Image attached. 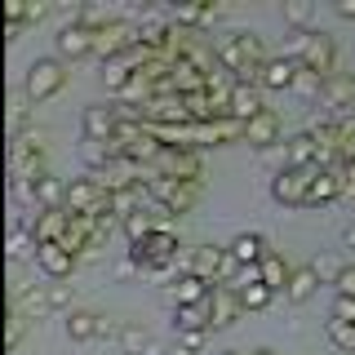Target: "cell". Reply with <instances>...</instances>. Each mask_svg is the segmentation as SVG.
<instances>
[{
	"label": "cell",
	"instance_id": "ac0fdd59",
	"mask_svg": "<svg viewBox=\"0 0 355 355\" xmlns=\"http://www.w3.org/2000/svg\"><path fill=\"white\" fill-rule=\"evenodd\" d=\"M266 249H271V244H266L258 231H240V236L227 244V253H231L240 266H258V262L266 258Z\"/></svg>",
	"mask_w": 355,
	"mask_h": 355
},
{
	"label": "cell",
	"instance_id": "f35d334b",
	"mask_svg": "<svg viewBox=\"0 0 355 355\" xmlns=\"http://www.w3.org/2000/svg\"><path fill=\"white\" fill-rule=\"evenodd\" d=\"M205 338H209V333H178V347H182V351H205Z\"/></svg>",
	"mask_w": 355,
	"mask_h": 355
},
{
	"label": "cell",
	"instance_id": "5bb4252c",
	"mask_svg": "<svg viewBox=\"0 0 355 355\" xmlns=\"http://www.w3.org/2000/svg\"><path fill=\"white\" fill-rule=\"evenodd\" d=\"M342 169H347V164H342ZM342 169H320V173H315L311 196H306V209H324V205H333L338 196H347V191H342Z\"/></svg>",
	"mask_w": 355,
	"mask_h": 355
},
{
	"label": "cell",
	"instance_id": "ffe728a7",
	"mask_svg": "<svg viewBox=\"0 0 355 355\" xmlns=\"http://www.w3.org/2000/svg\"><path fill=\"white\" fill-rule=\"evenodd\" d=\"M284 155H288V169H315L320 147L311 133H293V138H284Z\"/></svg>",
	"mask_w": 355,
	"mask_h": 355
},
{
	"label": "cell",
	"instance_id": "d4e9b609",
	"mask_svg": "<svg viewBox=\"0 0 355 355\" xmlns=\"http://www.w3.org/2000/svg\"><path fill=\"white\" fill-rule=\"evenodd\" d=\"M120 227H125L129 244H142V240H151L155 231L164 227V222L155 218V209H138V214H133V218H125V222H120Z\"/></svg>",
	"mask_w": 355,
	"mask_h": 355
},
{
	"label": "cell",
	"instance_id": "f546056e",
	"mask_svg": "<svg viewBox=\"0 0 355 355\" xmlns=\"http://www.w3.org/2000/svg\"><path fill=\"white\" fill-rule=\"evenodd\" d=\"M324 80L329 76H320V71H297V80H293V94L302 98V103H320V98H324Z\"/></svg>",
	"mask_w": 355,
	"mask_h": 355
},
{
	"label": "cell",
	"instance_id": "f6af8a7d",
	"mask_svg": "<svg viewBox=\"0 0 355 355\" xmlns=\"http://www.w3.org/2000/svg\"><path fill=\"white\" fill-rule=\"evenodd\" d=\"M253 355H275V351H271V347H258V351H253Z\"/></svg>",
	"mask_w": 355,
	"mask_h": 355
},
{
	"label": "cell",
	"instance_id": "30bf717a",
	"mask_svg": "<svg viewBox=\"0 0 355 355\" xmlns=\"http://www.w3.org/2000/svg\"><path fill=\"white\" fill-rule=\"evenodd\" d=\"M324 107H333V116H347L355 111V76L351 71H333L324 80V98H320Z\"/></svg>",
	"mask_w": 355,
	"mask_h": 355
},
{
	"label": "cell",
	"instance_id": "52a82bcc",
	"mask_svg": "<svg viewBox=\"0 0 355 355\" xmlns=\"http://www.w3.org/2000/svg\"><path fill=\"white\" fill-rule=\"evenodd\" d=\"M53 58H62V62H80V58H94V31H85V27H67L62 22V31L53 36Z\"/></svg>",
	"mask_w": 355,
	"mask_h": 355
},
{
	"label": "cell",
	"instance_id": "603a6c76",
	"mask_svg": "<svg viewBox=\"0 0 355 355\" xmlns=\"http://www.w3.org/2000/svg\"><path fill=\"white\" fill-rule=\"evenodd\" d=\"M62 333H67L71 342H89V338H98V315H94V311H85V306L67 311V320H62Z\"/></svg>",
	"mask_w": 355,
	"mask_h": 355
},
{
	"label": "cell",
	"instance_id": "2e32d148",
	"mask_svg": "<svg viewBox=\"0 0 355 355\" xmlns=\"http://www.w3.org/2000/svg\"><path fill=\"white\" fill-rule=\"evenodd\" d=\"M262 85H236V94H231V120H240V125H249L253 116H262Z\"/></svg>",
	"mask_w": 355,
	"mask_h": 355
},
{
	"label": "cell",
	"instance_id": "7dc6e473",
	"mask_svg": "<svg viewBox=\"0 0 355 355\" xmlns=\"http://www.w3.org/2000/svg\"><path fill=\"white\" fill-rule=\"evenodd\" d=\"M333 355H342V351H333Z\"/></svg>",
	"mask_w": 355,
	"mask_h": 355
},
{
	"label": "cell",
	"instance_id": "8992f818",
	"mask_svg": "<svg viewBox=\"0 0 355 355\" xmlns=\"http://www.w3.org/2000/svg\"><path fill=\"white\" fill-rule=\"evenodd\" d=\"M116 129H120V116L111 103H94V107L80 111V138L85 142H111Z\"/></svg>",
	"mask_w": 355,
	"mask_h": 355
},
{
	"label": "cell",
	"instance_id": "277c9868",
	"mask_svg": "<svg viewBox=\"0 0 355 355\" xmlns=\"http://www.w3.org/2000/svg\"><path fill=\"white\" fill-rule=\"evenodd\" d=\"M315 173H320V164H315V169H284V173H275V178H271L275 205H284V209H306V196H311Z\"/></svg>",
	"mask_w": 355,
	"mask_h": 355
},
{
	"label": "cell",
	"instance_id": "836d02e7",
	"mask_svg": "<svg viewBox=\"0 0 355 355\" xmlns=\"http://www.w3.org/2000/svg\"><path fill=\"white\" fill-rule=\"evenodd\" d=\"M236 293H240L244 311H266V306H271V297H275L266 284H244V288H236Z\"/></svg>",
	"mask_w": 355,
	"mask_h": 355
},
{
	"label": "cell",
	"instance_id": "ba28073f",
	"mask_svg": "<svg viewBox=\"0 0 355 355\" xmlns=\"http://www.w3.org/2000/svg\"><path fill=\"white\" fill-rule=\"evenodd\" d=\"M36 266L49 275L53 284H58V280H67V275L80 266V258H76L67 244H40V249H36Z\"/></svg>",
	"mask_w": 355,
	"mask_h": 355
},
{
	"label": "cell",
	"instance_id": "4316f807",
	"mask_svg": "<svg viewBox=\"0 0 355 355\" xmlns=\"http://www.w3.org/2000/svg\"><path fill=\"white\" fill-rule=\"evenodd\" d=\"M218 18H222V5H200V9L178 5L173 9V27H209V22H218Z\"/></svg>",
	"mask_w": 355,
	"mask_h": 355
},
{
	"label": "cell",
	"instance_id": "9c48e42d",
	"mask_svg": "<svg viewBox=\"0 0 355 355\" xmlns=\"http://www.w3.org/2000/svg\"><path fill=\"white\" fill-rule=\"evenodd\" d=\"M302 67H306V71H320V76L342 71V67H338V44H333V36L315 31V36H311V44H306V53H302Z\"/></svg>",
	"mask_w": 355,
	"mask_h": 355
},
{
	"label": "cell",
	"instance_id": "7c38bea8",
	"mask_svg": "<svg viewBox=\"0 0 355 355\" xmlns=\"http://www.w3.org/2000/svg\"><path fill=\"white\" fill-rule=\"evenodd\" d=\"M214 329V293L196 306H173V333H209Z\"/></svg>",
	"mask_w": 355,
	"mask_h": 355
},
{
	"label": "cell",
	"instance_id": "7402d4cb",
	"mask_svg": "<svg viewBox=\"0 0 355 355\" xmlns=\"http://www.w3.org/2000/svg\"><path fill=\"white\" fill-rule=\"evenodd\" d=\"M315 288H320V275L311 271V262H306V266H293V280H288L284 297H288L293 306H302V302H311V297H315Z\"/></svg>",
	"mask_w": 355,
	"mask_h": 355
},
{
	"label": "cell",
	"instance_id": "bcb514c9",
	"mask_svg": "<svg viewBox=\"0 0 355 355\" xmlns=\"http://www.w3.org/2000/svg\"><path fill=\"white\" fill-rule=\"evenodd\" d=\"M222 355H240V351H222Z\"/></svg>",
	"mask_w": 355,
	"mask_h": 355
},
{
	"label": "cell",
	"instance_id": "74e56055",
	"mask_svg": "<svg viewBox=\"0 0 355 355\" xmlns=\"http://www.w3.org/2000/svg\"><path fill=\"white\" fill-rule=\"evenodd\" d=\"M49 302H53V311H76V306H71V288H67L62 280L49 284Z\"/></svg>",
	"mask_w": 355,
	"mask_h": 355
},
{
	"label": "cell",
	"instance_id": "5b68a950",
	"mask_svg": "<svg viewBox=\"0 0 355 355\" xmlns=\"http://www.w3.org/2000/svg\"><path fill=\"white\" fill-rule=\"evenodd\" d=\"M133 44H138V27H129V22H120V18H116L111 27H103V31L94 36V58L107 67V62L125 58Z\"/></svg>",
	"mask_w": 355,
	"mask_h": 355
},
{
	"label": "cell",
	"instance_id": "4dcf8cb0",
	"mask_svg": "<svg viewBox=\"0 0 355 355\" xmlns=\"http://www.w3.org/2000/svg\"><path fill=\"white\" fill-rule=\"evenodd\" d=\"M324 333H329L333 351H342V355H355V324H347V320H333V315H329Z\"/></svg>",
	"mask_w": 355,
	"mask_h": 355
},
{
	"label": "cell",
	"instance_id": "b9f144b4",
	"mask_svg": "<svg viewBox=\"0 0 355 355\" xmlns=\"http://www.w3.org/2000/svg\"><path fill=\"white\" fill-rule=\"evenodd\" d=\"M342 191H347V196H355V160L347 164V169H342Z\"/></svg>",
	"mask_w": 355,
	"mask_h": 355
},
{
	"label": "cell",
	"instance_id": "8fae6325",
	"mask_svg": "<svg viewBox=\"0 0 355 355\" xmlns=\"http://www.w3.org/2000/svg\"><path fill=\"white\" fill-rule=\"evenodd\" d=\"M244 142H249V147H258V151L280 147V116H275L271 107H266L262 116H253L249 125H244Z\"/></svg>",
	"mask_w": 355,
	"mask_h": 355
},
{
	"label": "cell",
	"instance_id": "e575fe53",
	"mask_svg": "<svg viewBox=\"0 0 355 355\" xmlns=\"http://www.w3.org/2000/svg\"><path fill=\"white\" fill-rule=\"evenodd\" d=\"M22 333H27V315H18V311H14V315H9V324H5V347L9 351L22 347Z\"/></svg>",
	"mask_w": 355,
	"mask_h": 355
},
{
	"label": "cell",
	"instance_id": "7bdbcfd3",
	"mask_svg": "<svg viewBox=\"0 0 355 355\" xmlns=\"http://www.w3.org/2000/svg\"><path fill=\"white\" fill-rule=\"evenodd\" d=\"M116 275H120V280H129V275H138V266L125 258V262H116Z\"/></svg>",
	"mask_w": 355,
	"mask_h": 355
},
{
	"label": "cell",
	"instance_id": "3957f363",
	"mask_svg": "<svg viewBox=\"0 0 355 355\" xmlns=\"http://www.w3.org/2000/svg\"><path fill=\"white\" fill-rule=\"evenodd\" d=\"M151 173H160V178H182V182H200V178H205V160H200L196 147H164L160 155H155Z\"/></svg>",
	"mask_w": 355,
	"mask_h": 355
},
{
	"label": "cell",
	"instance_id": "ee69618b",
	"mask_svg": "<svg viewBox=\"0 0 355 355\" xmlns=\"http://www.w3.org/2000/svg\"><path fill=\"white\" fill-rule=\"evenodd\" d=\"M342 240H347V249H355V222H351L347 231H342Z\"/></svg>",
	"mask_w": 355,
	"mask_h": 355
},
{
	"label": "cell",
	"instance_id": "44dd1931",
	"mask_svg": "<svg viewBox=\"0 0 355 355\" xmlns=\"http://www.w3.org/2000/svg\"><path fill=\"white\" fill-rule=\"evenodd\" d=\"M227 142H244V125L240 120H214V125H200V147H227Z\"/></svg>",
	"mask_w": 355,
	"mask_h": 355
},
{
	"label": "cell",
	"instance_id": "9a60e30c",
	"mask_svg": "<svg viewBox=\"0 0 355 355\" xmlns=\"http://www.w3.org/2000/svg\"><path fill=\"white\" fill-rule=\"evenodd\" d=\"M240 315H249L244 302H240V293L227 288V284H214V329H231Z\"/></svg>",
	"mask_w": 355,
	"mask_h": 355
},
{
	"label": "cell",
	"instance_id": "4fadbf2b",
	"mask_svg": "<svg viewBox=\"0 0 355 355\" xmlns=\"http://www.w3.org/2000/svg\"><path fill=\"white\" fill-rule=\"evenodd\" d=\"M214 293V284L205 280V275H178V280L169 284V302L173 306H196V302H205V297Z\"/></svg>",
	"mask_w": 355,
	"mask_h": 355
},
{
	"label": "cell",
	"instance_id": "6da1fadb",
	"mask_svg": "<svg viewBox=\"0 0 355 355\" xmlns=\"http://www.w3.org/2000/svg\"><path fill=\"white\" fill-rule=\"evenodd\" d=\"M147 187H151L155 209H164V214H191L196 200H200V182H182V178L147 173Z\"/></svg>",
	"mask_w": 355,
	"mask_h": 355
},
{
	"label": "cell",
	"instance_id": "d6a6232c",
	"mask_svg": "<svg viewBox=\"0 0 355 355\" xmlns=\"http://www.w3.org/2000/svg\"><path fill=\"white\" fill-rule=\"evenodd\" d=\"M311 18H315V9H311L306 0H284V22H288V31H311Z\"/></svg>",
	"mask_w": 355,
	"mask_h": 355
},
{
	"label": "cell",
	"instance_id": "f1b7e54d",
	"mask_svg": "<svg viewBox=\"0 0 355 355\" xmlns=\"http://www.w3.org/2000/svg\"><path fill=\"white\" fill-rule=\"evenodd\" d=\"M67 178H53V173H44V182H40V191H36V200H40V209H67Z\"/></svg>",
	"mask_w": 355,
	"mask_h": 355
},
{
	"label": "cell",
	"instance_id": "e0dca14e",
	"mask_svg": "<svg viewBox=\"0 0 355 355\" xmlns=\"http://www.w3.org/2000/svg\"><path fill=\"white\" fill-rule=\"evenodd\" d=\"M288 280H293V262H288L280 249H266V258H262V284L271 288V293H284Z\"/></svg>",
	"mask_w": 355,
	"mask_h": 355
},
{
	"label": "cell",
	"instance_id": "d6986e66",
	"mask_svg": "<svg viewBox=\"0 0 355 355\" xmlns=\"http://www.w3.org/2000/svg\"><path fill=\"white\" fill-rule=\"evenodd\" d=\"M297 71H302V62H293V58H266V67H262V89H293V80H297Z\"/></svg>",
	"mask_w": 355,
	"mask_h": 355
},
{
	"label": "cell",
	"instance_id": "83f0119b",
	"mask_svg": "<svg viewBox=\"0 0 355 355\" xmlns=\"http://www.w3.org/2000/svg\"><path fill=\"white\" fill-rule=\"evenodd\" d=\"M133 76H138V71H133V67L125 62V58H116V62H107L103 67V85H107V94H125V89L133 85Z\"/></svg>",
	"mask_w": 355,
	"mask_h": 355
},
{
	"label": "cell",
	"instance_id": "d590c367",
	"mask_svg": "<svg viewBox=\"0 0 355 355\" xmlns=\"http://www.w3.org/2000/svg\"><path fill=\"white\" fill-rule=\"evenodd\" d=\"M311 271L320 275V284H338V275H342V266L333 262V258H315L311 262Z\"/></svg>",
	"mask_w": 355,
	"mask_h": 355
},
{
	"label": "cell",
	"instance_id": "8d00e7d4",
	"mask_svg": "<svg viewBox=\"0 0 355 355\" xmlns=\"http://www.w3.org/2000/svg\"><path fill=\"white\" fill-rule=\"evenodd\" d=\"M120 333H125V324H120V320L98 315V338H103V342H120Z\"/></svg>",
	"mask_w": 355,
	"mask_h": 355
},
{
	"label": "cell",
	"instance_id": "ab89813d",
	"mask_svg": "<svg viewBox=\"0 0 355 355\" xmlns=\"http://www.w3.org/2000/svg\"><path fill=\"white\" fill-rule=\"evenodd\" d=\"M338 293H342V297H355V266H342V275H338Z\"/></svg>",
	"mask_w": 355,
	"mask_h": 355
},
{
	"label": "cell",
	"instance_id": "1f68e13d",
	"mask_svg": "<svg viewBox=\"0 0 355 355\" xmlns=\"http://www.w3.org/2000/svg\"><path fill=\"white\" fill-rule=\"evenodd\" d=\"M120 351H125V355H142V351H151V355H155L151 333L142 329V324H125V333H120Z\"/></svg>",
	"mask_w": 355,
	"mask_h": 355
},
{
	"label": "cell",
	"instance_id": "cb8c5ba5",
	"mask_svg": "<svg viewBox=\"0 0 355 355\" xmlns=\"http://www.w3.org/2000/svg\"><path fill=\"white\" fill-rule=\"evenodd\" d=\"M14 302H18V315H27V320H40L44 311H53V302H49V284L22 288V293H14Z\"/></svg>",
	"mask_w": 355,
	"mask_h": 355
},
{
	"label": "cell",
	"instance_id": "7a4b0ae2",
	"mask_svg": "<svg viewBox=\"0 0 355 355\" xmlns=\"http://www.w3.org/2000/svg\"><path fill=\"white\" fill-rule=\"evenodd\" d=\"M67 85V62L62 58H36L27 67V80H22V98L27 103H44Z\"/></svg>",
	"mask_w": 355,
	"mask_h": 355
},
{
	"label": "cell",
	"instance_id": "60d3db41",
	"mask_svg": "<svg viewBox=\"0 0 355 355\" xmlns=\"http://www.w3.org/2000/svg\"><path fill=\"white\" fill-rule=\"evenodd\" d=\"M333 14L347 18V22H355V0H338V5H333Z\"/></svg>",
	"mask_w": 355,
	"mask_h": 355
},
{
	"label": "cell",
	"instance_id": "484cf974",
	"mask_svg": "<svg viewBox=\"0 0 355 355\" xmlns=\"http://www.w3.org/2000/svg\"><path fill=\"white\" fill-rule=\"evenodd\" d=\"M36 249H40V240H36V231H31V222H14L9 227V262H18V258H36Z\"/></svg>",
	"mask_w": 355,
	"mask_h": 355
}]
</instances>
